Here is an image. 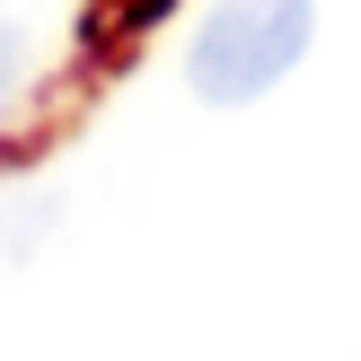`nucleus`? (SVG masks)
Wrapping results in <instances>:
<instances>
[{"label":"nucleus","mask_w":361,"mask_h":361,"mask_svg":"<svg viewBox=\"0 0 361 361\" xmlns=\"http://www.w3.org/2000/svg\"><path fill=\"white\" fill-rule=\"evenodd\" d=\"M309 35H317V9H309V0H221V9L194 27L185 88L203 106H256L264 88H282L300 71Z\"/></svg>","instance_id":"1"},{"label":"nucleus","mask_w":361,"mask_h":361,"mask_svg":"<svg viewBox=\"0 0 361 361\" xmlns=\"http://www.w3.org/2000/svg\"><path fill=\"white\" fill-rule=\"evenodd\" d=\"M53 194H9V203H0V256H35V247L53 238Z\"/></svg>","instance_id":"2"},{"label":"nucleus","mask_w":361,"mask_h":361,"mask_svg":"<svg viewBox=\"0 0 361 361\" xmlns=\"http://www.w3.org/2000/svg\"><path fill=\"white\" fill-rule=\"evenodd\" d=\"M18 71H27V35H18L9 18H0V106L18 97Z\"/></svg>","instance_id":"3"}]
</instances>
